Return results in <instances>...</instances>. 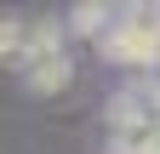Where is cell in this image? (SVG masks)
Masks as SVG:
<instances>
[{"mask_svg": "<svg viewBox=\"0 0 160 154\" xmlns=\"http://www.w3.org/2000/svg\"><path fill=\"white\" fill-rule=\"evenodd\" d=\"M114 154H160V120H154V126H143V131L114 137Z\"/></svg>", "mask_w": 160, "mask_h": 154, "instance_id": "3", "label": "cell"}, {"mask_svg": "<svg viewBox=\"0 0 160 154\" xmlns=\"http://www.w3.org/2000/svg\"><path fill=\"white\" fill-rule=\"evenodd\" d=\"M97 51L120 69H154L160 63V23H154V6H126L109 23V34L97 40Z\"/></svg>", "mask_w": 160, "mask_h": 154, "instance_id": "1", "label": "cell"}, {"mask_svg": "<svg viewBox=\"0 0 160 154\" xmlns=\"http://www.w3.org/2000/svg\"><path fill=\"white\" fill-rule=\"evenodd\" d=\"M69 80H74L69 57H46V63H34V69H23V86H29V91H63Z\"/></svg>", "mask_w": 160, "mask_h": 154, "instance_id": "2", "label": "cell"}]
</instances>
